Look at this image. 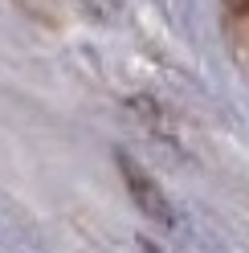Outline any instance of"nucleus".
I'll return each mask as SVG.
<instances>
[{"instance_id":"39448f33","label":"nucleus","mask_w":249,"mask_h":253,"mask_svg":"<svg viewBox=\"0 0 249 253\" xmlns=\"http://www.w3.org/2000/svg\"><path fill=\"white\" fill-rule=\"evenodd\" d=\"M139 249H143V253H164V249L155 245V241H147V237H143V241H139Z\"/></svg>"},{"instance_id":"7ed1b4c3","label":"nucleus","mask_w":249,"mask_h":253,"mask_svg":"<svg viewBox=\"0 0 249 253\" xmlns=\"http://www.w3.org/2000/svg\"><path fill=\"white\" fill-rule=\"evenodd\" d=\"M82 4V12H90L94 21H115L123 12V0H78Z\"/></svg>"},{"instance_id":"f257e3e1","label":"nucleus","mask_w":249,"mask_h":253,"mask_svg":"<svg viewBox=\"0 0 249 253\" xmlns=\"http://www.w3.org/2000/svg\"><path fill=\"white\" fill-rule=\"evenodd\" d=\"M115 164H119V176H123V184H127V196L135 200V209L147 220H155V225L172 229L176 225V209H172V200H167V192L160 188V180L127 151H115Z\"/></svg>"},{"instance_id":"f03ea898","label":"nucleus","mask_w":249,"mask_h":253,"mask_svg":"<svg viewBox=\"0 0 249 253\" xmlns=\"http://www.w3.org/2000/svg\"><path fill=\"white\" fill-rule=\"evenodd\" d=\"M127 106H131L135 115H139V119H143V123L151 126V131H160V139H172V123H167L164 106L155 102V98H147V94H135V98H131Z\"/></svg>"},{"instance_id":"20e7f679","label":"nucleus","mask_w":249,"mask_h":253,"mask_svg":"<svg viewBox=\"0 0 249 253\" xmlns=\"http://www.w3.org/2000/svg\"><path fill=\"white\" fill-rule=\"evenodd\" d=\"M225 4H229V12H237V17L249 12V0H225Z\"/></svg>"}]
</instances>
